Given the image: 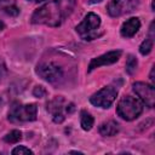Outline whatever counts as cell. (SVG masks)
<instances>
[{
  "mask_svg": "<svg viewBox=\"0 0 155 155\" xmlns=\"http://www.w3.org/2000/svg\"><path fill=\"white\" fill-rule=\"evenodd\" d=\"M36 114L38 108L35 104L13 103L8 111V119L11 121H34Z\"/></svg>",
  "mask_w": 155,
  "mask_h": 155,
  "instance_id": "cell-3",
  "label": "cell"
},
{
  "mask_svg": "<svg viewBox=\"0 0 155 155\" xmlns=\"http://www.w3.org/2000/svg\"><path fill=\"white\" fill-rule=\"evenodd\" d=\"M143 111V103L140 99L131 97V96H125L122 97L116 107V113L119 116H121L126 121H131L137 119Z\"/></svg>",
  "mask_w": 155,
  "mask_h": 155,
  "instance_id": "cell-2",
  "label": "cell"
},
{
  "mask_svg": "<svg viewBox=\"0 0 155 155\" xmlns=\"http://www.w3.org/2000/svg\"><path fill=\"white\" fill-rule=\"evenodd\" d=\"M138 4L139 0H111L108 5V13L111 17H119L136 10Z\"/></svg>",
  "mask_w": 155,
  "mask_h": 155,
  "instance_id": "cell-8",
  "label": "cell"
},
{
  "mask_svg": "<svg viewBox=\"0 0 155 155\" xmlns=\"http://www.w3.org/2000/svg\"><path fill=\"white\" fill-rule=\"evenodd\" d=\"M90 4H97V2H101L102 0H87Z\"/></svg>",
  "mask_w": 155,
  "mask_h": 155,
  "instance_id": "cell-21",
  "label": "cell"
},
{
  "mask_svg": "<svg viewBox=\"0 0 155 155\" xmlns=\"http://www.w3.org/2000/svg\"><path fill=\"white\" fill-rule=\"evenodd\" d=\"M121 56V51L117 50V51H110V52H107L97 58H93L88 65V71H92L93 69L96 68H99L102 65H108V64H113L115 62L119 61Z\"/></svg>",
  "mask_w": 155,
  "mask_h": 155,
  "instance_id": "cell-10",
  "label": "cell"
},
{
  "mask_svg": "<svg viewBox=\"0 0 155 155\" xmlns=\"http://www.w3.org/2000/svg\"><path fill=\"white\" fill-rule=\"evenodd\" d=\"M151 48H153V39H145L139 46V52L143 56H145L151 51Z\"/></svg>",
  "mask_w": 155,
  "mask_h": 155,
  "instance_id": "cell-17",
  "label": "cell"
},
{
  "mask_svg": "<svg viewBox=\"0 0 155 155\" xmlns=\"http://www.w3.org/2000/svg\"><path fill=\"white\" fill-rule=\"evenodd\" d=\"M21 138H22V132L21 131H18V130H13V131H11L10 133H7L5 137H4V140L6 142V143H17L18 140H21Z\"/></svg>",
  "mask_w": 155,
  "mask_h": 155,
  "instance_id": "cell-15",
  "label": "cell"
},
{
  "mask_svg": "<svg viewBox=\"0 0 155 155\" xmlns=\"http://www.w3.org/2000/svg\"><path fill=\"white\" fill-rule=\"evenodd\" d=\"M150 79H151V81H154V67H153L151 73H150Z\"/></svg>",
  "mask_w": 155,
  "mask_h": 155,
  "instance_id": "cell-22",
  "label": "cell"
},
{
  "mask_svg": "<svg viewBox=\"0 0 155 155\" xmlns=\"http://www.w3.org/2000/svg\"><path fill=\"white\" fill-rule=\"evenodd\" d=\"M36 74L39 76H41L44 80L52 82V84H57L63 79L62 68L52 62H44V63L38 64Z\"/></svg>",
  "mask_w": 155,
  "mask_h": 155,
  "instance_id": "cell-6",
  "label": "cell"
},
{
  "mask_svg": "<svg viewBox=\"0 0 155 155\" xmlns=\"http://www.w3.org/2000/svg\"><path fill=\"white\" fill-rule=\"evenodd\" d=\"M139 27H140L139 19L136 18V17H133V18L127 19V21L122 24L120 33H121V35H122L124 38H132V36L138 31Z\"/></svg>",
  "mask_w": 155,
  "mask_h": 155,
  "instance_id": "cell-11",
  "label": "cell"
},
{
  "mask_svg": "<svg viewBox=\"0 0 155 155\" xmlns=\"http://www.w3.org/2000/svg\"><path fill=\"white\" fill-rule=\"evenodd\" d=\"M47 110L51 113L53 121L61 124L65 119V114H70L74 110V104L65 103L62 97H56L47 104Z\"/></svg>",
  "mask_w": 155,
  "mask_h": 155,
  "instance_id": "cell-5",
  "label": "cell"
},
{
  "mask_svg": "<svg viewBox=\"0 0 155 155\" xmlns=\"http://www.w3.org/2000/svg\"><path fill=\"white\" fill-rule=\"evenodd\" d=\"M101 25V18L96 13H88L84 21L76 27V31L85 40H92L97 36V29Z\"/></svg>",
  "mask_w": 155,
  "mask_h": 155,
  "instance_id": "cell-4",
  "label": "cell"
},
{
  "mask_svg": "<svg viewBox=\"0 0 155 155\" xmlns=\"http://www.w3.org/2000/svg\"><path fill=\"white\" fill-rule=\"evenodd\" d=\"M93 122H94V120H93V117L90 113H87L86 110H82L80 113V124H81L82 130L90 131L93 126Z\"/></svg>",
  "mask_w": 155,
  "mask_h": 155,
  "instance_id": "cell-13",
  "label": "cell"
},
{
  "mask_svg": "<svg viewBox=\"0 0 155 155\" xmlns=\"http://www.w3.org/2000/svg\"><path fill=\"white\" fill-rule=\"evenodd\" d=\"M34 94H35L36 97H44V96L46 94V91L44 90V87L38 86V87H35V90H34Z\"/></svg>",
  "mask_w": 155,
  "mask_h": 155,
  "instance_id": "cell-19",
  "label": "cell"
},
{
  "mask_svg": "<svg viewBox=\"0 0 155 155\" xmlns=\"http://www.w3.org/2000/svg\"><path fill=\"white\" fill-rule=\"evenodd\" d=\"M12 154H13V155H27V154H33V151H31L30 149H28V148L21 145V147L15 148V149L12 150Z\"/></svg>",
  "mask_w": 155,
  "mask_h": 155,
  "instance_id": "cell-18",
  "label": "cell"
},
{
  "mask_svg": "<svg viewBox=\"0 0 155 155\" xmlns=\"http://www.w3.org/2000/svg\"><path fill=\"white\" fill-rule=\"evenodd\" d=\"M133 91L139 97L142 103H144L147 107L153 108L155 103V90L153 85H148L145 82H136L133 84Z\"/></svg>",
  "mask_w": 155,
  "mask_h": 155,
  "instance_id": "cell-9",
  "label": "cell"
},
{
  "mask_svg": "<svg viewBox=\"0 0 155 155\" xmlns=\"http://www.w3.org/2000/svg\"><path fill=\"white\" fill-rule=\"evenodd\" d=\"M75 0H52L39 7L31 16V23L58 27L73 12Z\"/></svg>",
  "mask_w": 155,
  "mask_h": 155,
  "instance_id": "cell-1",
  "label": "cell"
},
{
  "mask_svg": "<svg viewBox=\"0 0 155 155\" xmlns=\"http://www.w3.org/2000/svg\"><path fill=\"white\" fill-rule=\"evenodd\" d=\"M117 132H119V124L116 121H114V120L105 121L99 126V133L102 136H104V137L115 136Z\"/></svg>",
  "mask_w": 155,
  "mask_h": 155,
  "instance_id": "cell-12",
  "label": "cell"
},
{
  "mask_svg": "<svg viewBox=\"0 0 155 155\" xmlns=\"http://www.w3.org/2000/svg\"><path fill=\"white\" fill-rule=\"evenodd\" d=\"M137 65H138V62H137V58L134 56H128L127 61H126V71L128 74H133L137 69Z\"/></svg>",
  "mask_w": 155,
  "mask_h": 155,
  "instance_id": "cell-16",
  "label": "cell"
},
{
  "mask_svg": "<svg viewBox=\"0 0 155 155\" xmlns=\"http://www.w3.org/2000/svg\"><path fill=\"white\" fill-rule=\"evenodd\" d=\"M5 73H6V70H5V67H4V65H0V81L2 80V78H4Z\"/></svg>",
  "mask_w": 155,
  "mask_h": 155,
  "instance_id": "cell-20",
  "label": "cell"
},
{
  "mask_svg": "<svg viewBox=\"0 0 155 155\" xmlns=\"http://www.w3.org/2000/svg\"><path fill=\"white\" fill-rule=\"evenodd\" d=\"M0 5H1V8H2L7 15H10V16H17L18 12H19V10L17 8V6L15 5L13 1H6V5L2 4V2H0Z\"/></svg>",
  "mask_w": 155,
  "mask_h": 155,
  "instance_id": "cell-14",
  "label": "cell"
},
{
  "mask_svg": "<svg viewBox=\"0 0 155 155\" xmlns=\"http://www.w3.org/2000/svg\"><path fill=\"white\" fill-rule=\"evenodd\" d=\"M116 96H117V90L113 86H107L101 88L94 94H92V97L90 98V102L93 105L99 108H109L115 101Z\"/></svg>",
  "mask_w": 155,
  "mask_h": 155,
  "instance_id": "cell-7",
  "label": "cell"
},
{
  "mask_svg": "<svg viewBox=\"0 0 155 155\" xmlns=\"http://www.w3.org/2000/svg\"><path fill=\"white\" fill-rule=\"evenodd\" d=\"M30 1H34V2H39V1H42V0H30Z\"/></svg>",
  "mask_w": 155,
  "mask_h": 155,
  "instance_id": "cell-24",
  "label": "cell"
},
{
  "mask_svg": "<svg viewBox=\"0 0 155 155\" xmlns=\"http://www.w3.org/2000/svg\"><path fill=\"white\" fill-rule=\"evenodd\" d=\"M2 28H4V24H2V23H1V22H0V30H1V29H2Z\"/></svg>",
  "mask_w": 155,
  "mask_h": 155,
  "instance_id": "cell-23",
  "label": "cell"
}]
</instances>
